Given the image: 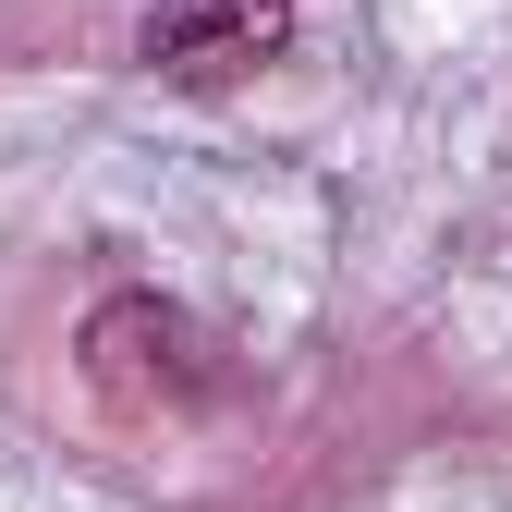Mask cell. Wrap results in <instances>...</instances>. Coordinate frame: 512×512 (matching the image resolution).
I'll list each match as a JSON object with an SVG mask.
<instances>
[{
	"mask_svg": "<svg viewBox=\"0 0 512 512\" xmlns=\"http://www.w3.org/2000/svg\"><path fill=\"white\" fill-rule=\"evenodd\" d=\"M281 37H293V0H159L147 13V61L171 86H232Z\"/></svg>",
	"mask_w": 512,
	"mask_h": 512,
	"instance_id": "6da1fadb",
	"label": "cell"
},
{
	"mask_svg": "<svg viewBox=\"0 0 512 512\" xmlns=\"http://www.w3.org/2000/svg\"><path fill=\"white\" fill-rule=\"evenodd\" d=\"M86 366H98V391H110L122 415L196 403V391H208V354H196V330H183L171 305H110L98 330H86Z\"/></svg>",
	"mask_w": 512,
	"mask_h": 512,
	"instance_id": "7a4b0ae2",
	"label": "cell"
}]
</instances>
